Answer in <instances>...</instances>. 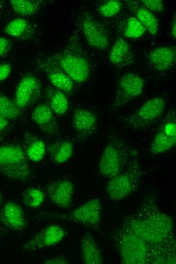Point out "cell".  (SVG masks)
Segmentation results:
<instances>
[{"label":"cell","instance_id":"6","mask_svg":"<svg viewBox=\"0 0 176 264\" xmlns=\"http://www.w3.org/2000/svg\"><path fill=\"white\" fill-rule=\"evenodd\" d=\"M135 213L161 237L168 242L175 244L173 222L169 216L158 208L154 196H146Z\"/></svg>","mask_w":176,"mask_h":264},{"label":"cell","instance_id":"31","mask_svg":"<svg viewBox=\"0 0 176 264\" xmlns=\"http://www.w3.org/2000/svg\"><path fill=\"white\" fill-rule=\"evenodd\" d=\"M122 4L118 0H111L101 5L98 11L101 16L110 18L116 15L120 11Z\"/></svg>","mask_w":176,"mask_h":264},{"label":"cell","instance_id":"2","mask_svg":"<svg viewBox=\"0 0 176 264\" xmlns=\"http://www.w3.org/2000/svg\"><path fill=\"white\" fill-rule=\"evenodd\" d=\"M111 237L123 263H163L162 259L154 249L136 234L123 219L113 229Z\"/></svg>","mask_w":176,"mask_h":264},{"label":"cell","instance_id":"9","mask_svg":"<svg viewBox=\"0 0 176 264\" xmlns=\"http://www.w3.org/2000/svg\"><path fill=\"white\" fill-rule=\"evenodd\" d=\"M80 27L84 38L91 47L96 49H106L109 44L108 34L99 21L84 12L80 18Z\"/></svg>","mask_w":176,"mask_h":264},{"label":"cell","instance_id":"11","mask_svg":"<svg viewBox=\"0 0 176 264\" xmlns=\"http://www.w3.org/2000/svg\"><path fill=\"white\" fill-rule=\"evenodd\" d=\"M63 228L57 224L47 226L39 230L24 244V249L29 251L55 245L65 237Z\"/></svg>","mask_w":176,"mask_h":264},{"label":"cell","instance_id":"21","mask_svg":"<svg viewBox=\"0 0 176 264\" xmlns=\"http://www.w3.org/2000/svg\"><path fill=\"white\" fill-rule=\"evenodd\" d=\"M23 149L28 159L33 162L41 161L46 151L44 142L32 133H26L25 135Z\"/></svg>","mask_w":176,"mask_h":264},{"label":"cell","instance_id":"5","mask_svg":"<svg viewBox=\"0 0 176 264\" xmlns=\"http://www.w3.org/2000/svg\"><path fill=\"white\" fill-rule=\"evenodd\" d=\"M0 173L13 181L26 182L31 179L28 159L21 146H0Z\"/></svg>","mask_w":176,"mask_h":264},{"label":"cell","instance_id":"7","mask_svg":"<svg viewBox=\"0 0 176 264\" xmlns=\"http://www.w3.org/2000/svg\"><path fill=\"white\" fill-rule=\"evenodd\" d=\"M165 106V101L163 97L155 96L145 102L135 112L125 117L123 121L135 129L148 127L161 116Z\"/></svg>","mask_w":176,"mask_h":264},{"label":"cell","instance_id":"8","mask_svg":"<svg viewBox=\"0 0 176 264\" xmlns=\"http://www.w3.org/2000/svg\"><path fill=\"white\" fill-rule=\"evenodd\" d=\"M144 84L143 78L136 73H127L122 75L118 82L111 109L122 107L139 97L143 92Z\"/></svg>","mask_w":176,"mask_h":264},{"label":"cell","instance_id":"16","mask_svg":"<svg viewBox=\"0 0 176 264\" xmlns=\"http://www.w3.org/2000/svg\"><path fill=\"white\" fill-rule=\"evenodd\" d=\"M2 223L10 229L21 231L27 226L24 211L18 204L12 202L6 203L0 212Z\"/></svg>","mask_w":176,"mask_h":264},{"label":"cell","instance_id":"36","mask_svg":"<svg viewBox=\"0 0 176 264\" xmlns=\"http://www.w3.org/2000/svg\"><path fill=\"white\" fill-rule=\"evenodd\" d=\"M9 120L0 115V133L4 131L9 125Z\"/></svg>","mask_w":176,"mask_h":264},{"label":"cell","instance_id":"30","mask_svg":"<svg viewBox=\"0 0 176 264\" xmlns=\"http://www.w3.org/2000/svg\"><path fill=\"white\" fill-rule=\"evenodd\" d=\"M146 29L136 17H129L125 23L124 36L130 39H138L143 36Z\"/></svg>","mask_w":176,"mask_h":264},{"label":"cell","instance_id":"25","mask_svg":"<svg viewBox=\"0 0 176 264\" xmlns=\"http://www.w3.org/2000/svg\"><path fill=\"white\" fill-rule=\"evenodd\" d=\"M73 150V144L70 140L59 141L52 147V158L56 163H64L72 156Z\"/></svg>","mask_w":176,"mask_h":264},{"label":"cell","instance_id":"23","mask_svg":"<svg viewBox=\"0 0 176 264\" xmlns=\"http://www.w3.org/2000/svg\"><path fill=\"white\" fill-rule=\"evenodd\" d=\"M175 143L176 137L169 135L159 126L150 144L149 152L152 154H159L170 150Z\"/></svg>","mask_w":176,"mask_h":264},{"label":"cell","instance_id":"17","mask_svg":"<svg viewBox=\"0 0 176 264\" xmlns=\"http://www.w3.org/2000/svg\"><path fill=\"white\" fill-rule=\"evenodd\" d=\"M31 118L44 133L52 135L55 134L58 129L54 112L47 104L41 103L37 105L32 112Z\"/></svg>","mask_w":176,"mask_h":264},{"label":"cell","instance_id":"35","mask_svg":"<svg viewBox=\"0 0 176 264\" xmlns=\"http://www.w3.org/2000/svg\"><path fill=\"white\" fill-rule=\"evenodd\" d=\"M43 263L67 264L69 263V261L66 258L63 256H59L57 257H54L46 259L45 261H44Z\"/></svg>","mask_w":176,"mask_h":264},{"label":"cell","instance_id":"4","mask_svg":"<svg viewBox=\"0 0 176 264\" xmlns=\"http://www.w3.org/2000/svg\"><path fill=\"white\" fill-rule=\"evenodd\" d=\"M142 174L139 155L135 150L124 169L108 182L106 190L109 199L118 201L135 192L139 186Z\"/></svg>","mask_w":176,"mask_h":264},{"label":"cell","instance_id":"37","mask_svg":"<svg viewBox=\"0 0 176 264\" xmlns=\"http://www.w3.org/2000/svg\"><path fill=\"white\" fill-rule=\"evenodd\" d=\"M170 34L173 39H175L176 37V19L175 16L173 18L170 24Z\"/></svg>","mask_w":176,"mask_h":264},{"label":"cell","instance_id":"33","mask_svg":"<svg viewBox=\"0 0 176 264\" xmlns=\"http://www.w3.org/2000/svg\"><path fill=\"white\" fill-rule=\"evenodd\" d=\"M12 70L11 65L7 63L0 64V82L6 79Z\"/></svg>","mask_w":176,"mask_h":264},{"label":"cell","instance_id":"13","mask_svg":"<svg viewBox=\"0 0 176 264\" xmlns=\"http://www.w3.org/2000/svg\"><path fill=\"white\" fill-rule=\"evenodd\" d=\"M74 186L68 179L56 180L47 186L46 192L52 203L62 209L69 208L72 201Z\"/></svg>","mask_w":176,"mask_h":264},{"label":"cell","instance_id":"20","mask_svg":"<svg viewBox=\"0 0 176 264\" xmlns=\"http://www.w3.org/2000/svg\"><path fill=\"white\" fill-rule=\"evenodd\" d=\"M81 248L83 263H102L103 257L100 248L90 233H86L82 237Z\"/></svg>","mask_w":176,"mask_h":264},{"label":"cell","instance_id":"22","mask_svg":"<svg viewBox=\"0 0 176 264\" xmlns=\"http://www.w3.org/2000/svg\"><path fill=\"white\" fill-rule=\"evenodd\" d=\"M48 105L57 115H64L69 108V101L65 93L58 89L49 87L46 91Z\"/></svg>","mask_w":176,"mask_h":264},{"label":"cell","instance_id":"3","mask_svg":"<svg viewBox=\"0 0 176 264\" xmlns=\"http://www.w3.org/2000/svg\"><path fill=\"white\" fill-rule=\"evenodd\" d=\"M135 150L129 148L117 135L110 134L98 164L100 174L111 178L125 167Z\"/></svg>","mask_w":176,"mask_h":264},{"label":"cell","instance_id":"32","mask_svg":"<svg viewBox=\"0 0 176 264\" xmlns=\"http://www.w3.org/2000/svg\"><path fill=\"white\" fill-rule=\"evenodd\" d=\"M144 8L153 12H162L164 10V5L161 0L140 1Z\"/></svg>","mask_w":176,"mask_h":264},{"label":"cell","instance_id":"15","mask_svg":"<svg viewBox=\"0 0 176 264\" xmlns=\"http://www.w3.org/2000/svg\"><path fill=\"white\" fill-rule=\"evenodd\" d=\"M98 119L93 112L84 109L76 108L72 117V125L77 134L86 138L92 135L97 130Z\"/></svg>","mask_w":176,"mask_h":264},{"label":"cell","instance_id":"28","mask_svg":"<svg viewBox=\"0 0 176 264\" xmlns=\"http://www.w3.org/2000/svg\"><path fill=\"white\" fill-rule=\"evenodd\" d=\"M45 197L43 192L35 187L27 188L22 194L23 204L31 208H35L41 205L45 200Z\"/></svg>","mask_w":176,"mask_h":264},{"label":"cell","instance_id":"19","mask_svg":"<svg viewBox=\"0 0 176 264\" xmlns=\"http://www.w3.org/2000/svg\"><path fill=\"white\" fill-rule=\"evenodd\" d=\"M36 65L46 74L54 87L64 93L73 91L74 82L63 72L56 68L40 63H36Z\"/></svg>","mask_w":176,"mask_h":264},{"label":"cell","instance_id":"12","mask_svg":"<svg viewBox=\"0 0 176 264\" xmlns=\"http://www.w3.org/2000/svg\"><path fill=\"white\" fill-rule=\"evenodd\" d=\"M101 210L100 201L95 198L80 205L68 216L69 219L77 223L96 228L100 221Z\"/></svg>","mask_w":176,"mask_h":264},{"label":"cell","instance_id":"29","mask_svg":"<svg viewBox=\"0 0 176 264\" xmlns=\"http://www.w3.org/2000/svg\"><path fill=\"white\" fill-rule=\"evenodd\" d=\"M10 3L14 12L22 16L32 15L39 9L38 5L32 1L11 0Z\"/></svg>","mask_w":176,"mask_h":264},{"label":"cell","instance_id":"10","mask_svg":"<svg viewBox=\"0 0 176 264\" xmlns=\"http://www.w3.org/2000/svg\"><path fill=\"white\" fill-rule=\"evenodd\" d=\"M41 84L32 74L25 75L19 82L15 92L14 101L21 110L32 104L40 97Z\"/></svg>","mask_w":176,"mask_h":264},{"label":"cell","instance_id":"34","mask_svg":"<svg viewBox=\"0 0 176 264\" xmlns=\"http://www.w3.org/2000/svg\"><path fill=\"white\" fill-rule=\"evenodd\" d=\"M10 47L9 41L5 38L0 37V56L6 54Z\"/></svg>","mask_w":176,"mask_h":264},{"label":"cell","instance_id":"18","mask_svg":"<svg viewBox=\"0 0 176 264\" xmlns=\"http://www.w3.org/2000/svg\"><path fill=\"white\" fill-rule=\"evenodd\" d=\"M109 59L112 64L118 68L132 63L134 54L130 45L123 38H118L110 50Z\"/></svg>","mask_w":176,"mask_h":264},{"label":"cell","instance_id":"26","mask_svg":"<svg viewBox=\"0 0 176 264\" xmlns=\"http://www.w3.org/2000/svg\"><path fill=\"white\" fill-rule=\"evenodd\" d=\"M136 18L144 26L146 31L152 36H156L159 28V23L153 12L144 7L136 10Z\"/></svg>","mask_w":176,"mask_h":264},{"label":"cell","instance_id":"38","mask_svg":"<svg viewBox=\"0 0 176 264\" xmlns=\"http://www.w3.org/2000/svg\"><path fill=\"white\" fill-rule=\"evenodd\" d=\"M1 201H2V197H1V193H0V205H1Z\"/></svg>","mask_w":176,"mask_h":264},{"label":"cell","instance_id":"27","mask_svg":"<svg viewBox=\"0 0 176 264\" xmlns=\"http://www.w3.org/2000/svg\"><path fill=\"white\" fill-rule=\"evenodd\" d=\"M21 110L14 101L0 93V115L8 120H14L20 116Z\"/></svg>","mask_w":176,"mask_h":264},{"label":"cell","instance_id":"14","mask_svg":"<svg viewBox=\"0 0 176 264\" xmlns=\"http://www.w3.org/2000/svg\"><path fill=\"white\" fill-rule=\"evenodd\" d=\"M148 61L155 71L163 72L171 70L175 64V47L171 46L156 47L149 52Z\"/></svg>","mask_w":176,"mask_h":264},{"label":"cell","instance_id":"1","mask_svg":"<svg viewBox=\"0 0 176 264\" xmlns=\"http://www.w3.org/2000/svg\"><path fill=\"white\" fill-rule=\"evenodd\" d=\"M35 62L60 70L77 84L86 82L91 74L90 63L83 52L76 31L72 34L63 50L40 57Z\"/></svg>","mask_w":176,"mask_h":264},{"label":"cell","instance_id":"24","mask_svg":"<svg viewBox=\"0 0 176 264\" xmlns=\"http://www.w3.org/2000/svg\"><path fill=\"white\" fill-rule=\"evenodd\" d=\"M5 31L11 36L27 40L33 35V29L26 19L16 18L6 26Z\"/></svg>","mask_w":176,"mask_h":264}]
</instances>
